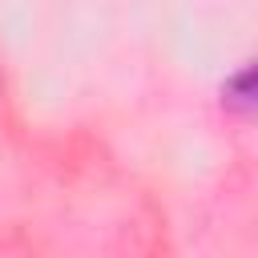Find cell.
Segmentation results:
<instances>
[{"mask_svg":"<svg viewBox=\"0 0 258 258\" xmlns=\"http://www.w3.org/2000/svg\"><path fill=\"white\" fill-rule=\"evenodd\" d=\"M222 101H226L230 109H238V113L258 117V60L242 64V69L222 85Z\"/></svg>","mask_w":258,"mask_h":258,"instance_id":"obj_1","label":"cell"}]
</instances>
